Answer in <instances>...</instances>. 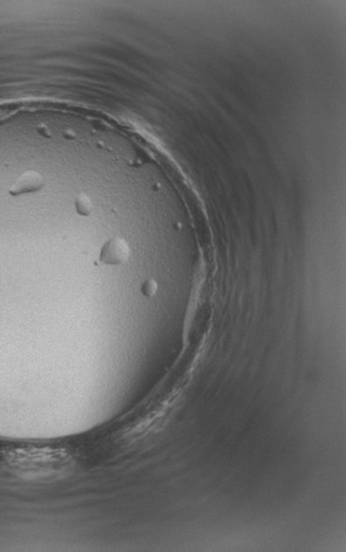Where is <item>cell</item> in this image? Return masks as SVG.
I'll list each match as a JSON object with an SVG mask.
<instances>
[{
  "mask_svg": "<svg viewBox=\"0 0 346 552\" xmlns=\"http://www.w3.org/2000/svg\"><path fill=\"white\" fill-rule=\"evenodd\" d=\"M130 257V248L124 239L115 237L105 242L100 252V261L105 265H121Z\"/></svg>",
  "mask_w": 346,
  "mask_h": 552,
  "instance_id": "obj_1",
  "label": "cell"
},
{
  "mask_svg": "<svg viewBox=\"0 0 346 552\" xmlns=\"http://www.w3.org/2000/svg\"><path fill=\"white\" fill-rule=\"evenodd\" d=\"M74 207H76V210L79 215H90L92 210L91 200L86 194H80L74 200Z\"/></svg>",
  "mask_w": 346,
  "mask_h": 552,
  "instance_id": "obj_2",
  "label": "cell"
},
{
  "mask_svg": "<svg viewBox=\"0 0 346 552\" xmlns=\"http://www.w3.org/2000/svg\"><path fill=\"white\" fill-rule=\"evenodd\" d=\"M142 292L146 297H152L156 295L158 290V284L156 281L153 280H146L142 285Z\"/></svg>",
  "mask_w": 346,
  "mask_h": 552,
  "instance_id": "obj_3",
  "label": "cell"
}]
</instances>
